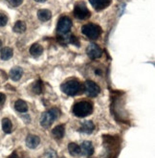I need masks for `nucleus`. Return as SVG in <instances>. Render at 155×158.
<instances>
[{
    "label": "nucleus",
    "mask_w": 155,
    "mask_h": 158,
    "mask_svg": "<svg viewBox=\"0 0 155 158\" xmlns=\"http://www.w3.org/2000/svg\"><path fill=\"white\" fill-rule=\"evenodd\" d=\"M65 133V128L63 125H60L57 126L56 128H54L52 130V134L53 136L56 138V139H61L64 136Z\"/></svg>",
    "instance_id": "obj_15"
},
{
    "label": "nucleus",
    "mask_w": 155,
    "mask_h": 158,
    "mask_svg": "<svg viewBox=\"0 0 155 158\" xmlns=\"http://www.w3.org/2000/svg\"><path fill=\"white\" fill-rule=\"evenodd\" d=\"M40 143V138L37 135H33V134H30V135L27 136L26 138V145L29 149H36Z\"/></svg>",
    "instance_id": "obj_10"
},
{
    "label": "nucleus",
    "mask_w": 155,
    "mask_h": 158,
    "mask_svg": "<svg viewBox=\"0 0 155 158\" xmlns=\"http://www.w3.org/2000/svg\"><path fill=\"white\" fill-rule=\"evenodd\" d=\"M81 32L84 34L85 37H87L90 40H97L100 33H102V30L96 24H93V23H88V24H85L81 28Z\"/></svg>",
    "instance_id": "obj_4"
},
{
    "label": "nucleus",
    "mask_w": 155,
    "mask_h": 158,
    "mask_svg": "<svg viewBox=\"0 0 155 158\" xmlns=\"http://www.w3.org/2000/svg\"><path fill=\"white\" fill-rule=\"evenodd\" d=\"M42 53H43V47L40 44L34 43L30 47V54L34 57L40 56Z\"/></svg>",
    "instance_id": "obj_17"
},
{
    "label": "nucleus",
    "mask_w": 155,
    "mask_h": 158,
    "mask_svg": "<svg viewBox=\"0 0 155 158\" xmlns=\"http://www.w3.org/2000/svg\"><path fill=\"white\" fill-rule=\"evenodd\" d=\"M22 75H23V69L19 66H15L14 68L11 69L10 71V78L14 80V82H17L21 78H22Z\"/></svg>",
    "instance_id": "obj_11"
},
{
    "label": "nucleus",
    "mask_w": 155,
    "mask_h": 158,
    "mask_svg": "<svg viewBox=\"0 0 155 158\" xmlns=\"http://www.w3.org/2000/svg\"><path fill=\"white\" fill-rule=\"evenodd\" d=\"M61 91L69 96H75L80 91L81 85L76 80H70L60 85Z\"/></svg>",
    "instance_id": "obj_3"
},
{
    "label": "nucleus",
    "mask_w": 155,
    "mask_h": 158,
    "mask_svg": "<svg viewBox=\"0 0 155 158\" xmlns=\"http://www.w3.org/2000/svg\"><path fill=\"white\" fill-rule=\"evenodd\" d=\"M51 17H52L51 11L47 9H41L37 11V17L42 22H46V21L50 20V19H51Z\"/></svg>",
    "instance_id": "obj_14"
},
{
    "label": "nucleus",
    "mask_w": 155,
    "mask_h": 158,
    "mask_svg": "<svg viewBox=\"0 0 155 158\" xmlns=\"http://www.w3.org/2000/svg\"><path fill=\"white\" fill-rule=\"evenodd\" d=\"M61 158H65V157H61Z\"/></svg>",
    "instance_id": "obj_30"
},
{
    "label": "nucleus",
    "mask_w": 155,
    "mask_h": 158,
    "mask_svg": "<svg viewBox=\"0 0 155 158\" xmlns=\"http://www.w3.org/2000/svg\"><path fill=\"white\" fill-rule=\"evenodd\" d=\"M1 50H2V41L0 40V51H1Z\"/></svg>",
    "instance_id": "obj_29"
},
{
    "label": "nucleus",
    "mask_w": 155,
    "mask_h": 158,
    "mask_svg": "<svg viewBox=\"0 0 155 158\" xmlns=\"http://www.w3.org/2000/svg\"><path fill=\"white\" fill-rule=\"evenodd\" d=\"M36 2H38V3H42V2H45L46 0H34Z\"/></svg>",
    "instance_id": "obj_28"
},
{
    "label": "nucleus",
    "mask_w": 155,
    "mask_h": 158,
    "mask_svg": "<svg viewBox=\"0 0 155 158\" xmlns=\"http://www.w3.org/2000/svg\"><path fill=\"white\" fill-rule=\"evenodd\" d=\"M46 156H47V158H57V153L53 149H48L46 152Z\"/></svg>",
    "instance_id": "obj_24"
},
{
    "label": "nucleus",
    "mask_w": 155,
    "mask_h": 158,
    "mask_svg": "<svg viewBox=\"0 0 155 158\" xmlns=\"http://www.w3.org/2000/svg\"><path fill=\"white\" fill-rule=\"evenodd\" d=\"M92 7L96 10H103L110 4V0H89Z\"/></svg>",
    "instance_id": "obj_12"
},
{
    "label": "nucleus",
    "mask_w": 155,
    "mask_h": 158,
    "mask_svg": "<svg viewBox=\"0 0 155 158\" xmlns=\"http://www.w3.org/2000/svg\"><path fill=\"white\" fill-rule=\"evenodd\" d=\"M100 87L96 83L92 80H86L84 83V92L89 97H96L100 93Z\"/></svg>",
    "instance_id": "obj_7"
},
{
    "label": "nucleus",
    "mask_w": 155,
    "mask_h": 158,
    "mask_svg": "<svg viewBox=\"0 0 155 158\" xmlns=\"http://www.w3.org/2000/svg\"><path fill=\"white\" fill-rule=\"evenodd\" d=\"M8 22V17L7 15L4 14H0V27H4Z\"/></svg>",
    "instance_id": "obj_23"
},
{
    "label": "nucleus",
    "mask_w": 155,
    "mask_h": 158,
    "mask_svg": "<svg viewBox=\"0 0 155 158\" xmlns=\"http://www.w3.org/2000/svg\"><path fill=\"white\" fill-rule=\"evenodd\" d=\"M86 53L91 60H96V59H99V57H102L103 50L100 49L99 45H97L95 43H90L87 46Z\"/></svg>",
    "instance_id": "obj_8"
},
{
    "label": "nucleus",
    "mask_w": 155,
    "mask_h": 158,
    "mask_svg": "<svg viewBox=\"0 0 155 158\" xmlns=\"http://www.w3.org/2000/svg\"><path fill=\"white\" fill-rule=\"evenodd\" d=\"M92 110H93V106L91 103L87 101L79 102L73 106V113L78 117L88 116L89 114L92 113Z\"/></svg>",
    "instance_id": "obj_2"
},
{
    "label": "nucleus",
    "mask_w": 155,
    "mask_h": 158,
    "mask_svg": "<svg viewBox=\"0 0 155 158\" xmlns=\"http://www.w3.org/2000/svg\"><path fill=\"white\" fill-rule=\"evenodd\" d=\"M72 28V20L68 17H62L57 22V33L59 34H68Z\"/></svg>",
    "instance_id": "obj_6"
},
{
    "label": "nucleus",
    "mask_w": 155,
    "mask_h": 158,
    "mask_svg": "<svg viewBox=\"0 0 155 158\" xmlns=\"http://www.w3.org/2000/svg\"><path fill=\"white\" fill-rule=\"evenodd\" d=\"M94 129H95V126H94V124H93V122L92 121H86L81 125L80 129L79 130L83 133L90 134V133H92L93 130H94Z\"/></svg>",
    "instance_id": "obj_13"
},
{
    "label": "nucleus",
    "mask_w": 155,
    "mask_h": 158,
    "mask_svg": "<svg viewBox=\"0 0 155 158\" xmlns=\"http://www.w3.org/2000/svg\"><path fill=\"white\" fill-rule=\"evenodd\" d=\"M26 31V23L24 21L18 20L15 22V24L14 26V32L17 34H22Z\"/></svg>",
    "instance_id": "obj_20"
},
{
    "label": "nucleus",
    "mask_w": 155,
    "mask_h": 158,
    "mask_svg": "<svg viewBox=\"0 0 155 158\" xmlns=\"http://www.w3.org/2000/svg\"><path fill=\"white\" fill-rule=\"evenodd\" d=\"M68 152L72 156H79L80 155V148L76 143H70L68 145Z\"/></svg>",
    "instance_id": "obj_19"
},
{
    "label": "nucleus",
    "mask_w": 155,
    "mask_h": 158,
    "mask_svg": "<svg viewBox=\"0 0 155 158\" xmlns=\"http://www.w3.org/2000/svg\"><path fill=\"white\" fill-rule=\"evenodd\" d=\"M14 108L17 111L20 113H25L28 111V105L24 102L23 100H17V102L14 103Z\"/></svg>",
    "instance_id": "obj_16"
},
{
    "label": "nucleus",
    "mask_w": 155,
    "mask_h": 158,
    "mask_svg": "<svg viewBox=\"0 0 155 158\" xmlns=\"http://www.w3.org/2000/svg\"><path fill=\"white\" fill-rule=\"evenodd\" d=\"M11 128H13V125H11V122L10 119L4 118L2 120V129H3V131L5 133H7V134H9L11 131Z\"/></svg>",
    "instance_id": "obj_21"
},
{
    "label": "nucleus",
    "mask_w": 155,
    "mask_h": 158,
    "mask_svg": "<svg viewBox=\"0 0 155 158\" xmlns=\"http://www.w3.org/2000/svg\"><path fill=\"white\" fill-rule=\"evenodd\" d=\"M80 154L83 156H90L93 154L94 147L90 141H84L80 146Z\"/></svg>",
    "instance_id": "obj_9"
},
{
    "label": "nucleus",
    "mask_w": 155,
    "mask_h": 158,
    "mask_svg": "<svg viewBox=\"0 0 155 158\" xmlns=\"http://www.w3.org/2000/svg\"><path fill=\"white\" fill-rule=\"evenodd\" d=\"M6 101V96L5 94L3 93H0V106H2L4 103H5Z\"/></svg>",
    "instance_id": "obj_26"
},
{
    "label": "nucleus",
    "mask_w": 155,
    "mask_h": 158,
    "mask_svg": "<svg viewBox=\"0 0 155 158\" xmlns=\"http://www.w3.org/2000/svg\"><path fill=\"white\" fill-rule=\"evenodd\" d=\"M0 52H1V56H0V57H1L2 60H9L14 55L13 49L10 48V47L2 48V50Z\"/></svg>",
    "instance_id": "obj_18"
},
{
    "label": "nucleus",
    "mask_w": 155,
    "mask_h": 158,
    "mask_svg": "<svg viewBox=\"0 0 155 158\" xmlns=\"http://www.w3.org/2000/svg\"><path fill=\"white\" fill-rule=\"evenodd\" d=\"M60 110L54 107L48 111H45L44 113H42L41 118H40V125L43 128H49L54 122H55L57 118L60 117Z\"/></svg>",
    "instance_id": "obj_1"
},
{
    "label": "nucleus",
    "mask_w": 155,
    "mask_h": 158,
    "mask_svg": "<svg viewBox=\"0 0 155 158\" xmlns=\"http://www.w3.org/2000/svg\"><path fill=\"white\" fill-rule=\"evenodd\" d=\"M10 3L14 7H17V6H20L22 2H23V0H9Z\"/></svg>",
    "instance_id": "obj_25"
},
{
    "label": "nucleus",
    "mask_w": 155,
    "mask_h": 158,
    "mask_svg": "<svg viewBox=\"0 0 155 158\" xmlns=\"http://www.w3.org/2000/svg\"><path fill=\"white\" fill-rule=\"evenodd\" d=\"M74 15L78 19L84 20V19H87L90 17V11H88L87 7L85 6L83 2H79L76 4L74 8Z\"/></svg>",
    "instance_id": "obj_5"
},
{
    "label": "nucleus",
    "mask_w": 155,
    "mask_h": 158,
    "mask_svg": "<svg viewBox=\"0 0 155 158\" xmlns=\"http://www.w3.org/2000/svg\"><path fill=\"white\" fill-rule=\"evenodd\" d=\"M8 158H19V156H18V154L17 152H13Z\"/></svg>",
    "instance_id": "obj_27"
},
{
    "label": "nucleus",
    "mask_w": 155,
    "mask_h": 158,
    "mask_svg": "<svg viewBox=\"0 0 155 158\" xmlns=\"http://www.w3.org/2000/svg\"><path fill=\"white\" fill-rule=\"evenodd\" d=\"M33 91H34L36 94H37V95L41 94V92H42V83H41L40 80H37V82L34 83V85H33Z\"/></svg>",
    "instance_id": "obj_22"
}]
</instances>
